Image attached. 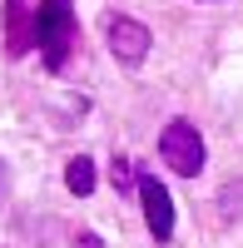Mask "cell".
Masks as SVG:
<instances>
[{
  "label": "cell",
  "mask_w": 243,
  "mask_h": 248,
  "mask_svg": "<svg viewBox=\"0 0 243 248\" xmlns=\"http://www.w3.org/2000/svg\"><path fill=\"white\" fill-rule=\"evenodd\" d=\"M75 248H105V243H99V233H75Z\"/></svg>",
  "instance_id": "cell-9"
},
{
  "label": "cell",
  "mask_w": 243,
  "mask_h": 248,
  "mask_svg": "<svg viewBox=\"0 0 243 248\" xmlns=\"http://www.w3.org/2000/svg\"><path fill=\"white\" fill-rule=\"evenodd\" d=\"M30 45H40V5L35 0H5V50L20 60Z\"/></svg>",
  "instance_id": "cell-4"
},
{
  "label": "cell",
  "mask_w": 243,
  "mask_h": 248,
  "mask_svg": "<svg viewBox=\"0 0 243 248\" xmlns=\"http://www.w3.org/2000/svg\"><path fill=\"white\" fill-rule=\"evenodd\" d=\"M109 179H114V189L124 194V189H139V174H134V159H124V154H114V164H109Z\"/></svg>",
  "instance_id": "cell-7"
},
{
  "label": "cell",
  "mask_w": 243,
  "mask_h": 248,
  "mask_svg": "<svg viewBox=\"0 0 243 248\" xmlns=\"http://www.w3.org/2000/svg\"><path fill=\"white\" fill-rule=\"evenodd\" d=\"M105 40H109V55L119 65H144V55L154 45V35L139 25V20H129V15H109L105 20Z\"/></svg>",
  "instance_id": "cell-3"
},
{
  "label": "cell",
  "mask_w": 243,
  "mask_h": 248,
  "mask_svg": "<svg viewBox=\"0 0 243 248\" xmlns=\"http://www.w3.org/2000/svg\"><path fill=\"white\" fill-rule=\"evenodd\" d=\"M75 40H79L75 5H70V0H40V50H45L50 70H65Z\"/></svg>",
  "instance_id": "cell-1"
},
{
  "label": "cell",
  "mask_w": 243,
  "mask_h": 248,
  "mask_svg": "<svg viewBox=\"0 0 243 248\" xmlns=\"http://www.w3.org/2000/svg\"><path fill=\"white\" fill-rule=\"evenodd\" d=\"M243 184H228V189L224 194H218V203H224V209H218V214H224V218H233V214H243Z\"/></svg>",
  "instance_id": "cell-8"
},
{
  "label": "cell",
  "mask_w": 243,
  "mask_h": 248,
  "mask_svg": "<svg viewBox=\"0 0 243 248\" xmlns=\"http://www.w3.org/2000/svg\"><path fill=\"white\" fill-rule=\"evenodd\" d=\"M65 189L70 194H94V159H85V154H75L70 164H65Z\"/></svg>",
  "instance_id": "cell-6"
},
{
  "label": "cell",
  "mask_w": 243,
  "mask_h": 248,
  "mask_svg": "<svg viewBox=\"0 0 243 248\" xmlns=\"http://www.w3.org/2000/svg\"><path fill=\"white\" fill-rule=\"evenodd\" d=\"M159 159H164L174 174L194 179L198 169H204V159H209L204 134H198L189 119H169V124H164V134H159Z\"/></svg>",
  "instance_id": "cell-2"
},
{
  "label": "cell",
  "mask_w": 243,
  "mask_h": 248,
  "mask_svg": "<svg viewBox=\"0 0 243 248\" xmlns=\"http://www.w3.org/2000/svg\"><path fill=\"white\" fill-rule=\"evenodd\" d=\"M139 203H144L149 233H154L159 243H169V238H174V199H169V189H164L154 174H139Z\"/></svg>",
  "instance_id": "cell-5"
}]
</instances>
